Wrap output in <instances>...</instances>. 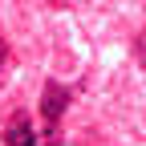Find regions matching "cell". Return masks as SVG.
<instances>
[{
	"instance_id": "3",
	"label": "cell",
	"mask_w": 146,
	"mask_h": 146,
	"mask_svg": "<svg viewBox=\"0 0 146 146\" xmlns=\"http://www.w3.org/2000/svg\"><path fill=\"white\" fill-rule=\"evenodd\" d=\"M134 53H138V61H142V65H146V33H142V36H138V41H134Z\"/></svg>"
},
{
	"instance_id": "4",
	"label": "cell",
	"mask_w": 146,
	"mask_h": 146,
	"mask_svg": "<svg viewBox=\"0 0 146 146\" xmlns=\"http://www.w3.org/2000/svg\"><path fill=\"white\" fill-rule=\"evenodd\" d=\"M4 57H8V49H4V41H0V69H4Z\"/></svg>"
},
{
	"instance_id": "1",
	"label": "cell",
	"mask_w": 146,
	"mask_h": 146,
	"mask_svg": "<svg viewBox=\"0 0 146 146\" xmlns=\"http://www.w3.org/2000/svg\"><path fill=\"white\" fill-rule=\"evenodd\" d=\"M69 85H61V81H45V89H41V114H45V122H49V134L45 138H53L57 134V122H61V114L69 110Z\"/></svg>"
},
{
	"instance_id": "2",
	"label": "cell",
	"mask_w": 146,
	"mask_h": 146,
	"mask_svg": "<svg viewBox=\"0 0 146 146\" xmlns=\"http://www.w3.org/2000/svg\"><path fill=\"white\" fill-rule=\"evenodd\" d=\"M0 138H4V146H36V142H41V138L33 134V122H29L25 114H16V118L4 126V134H0Z\"/></svg>"
}]
</instances>
